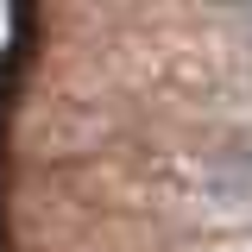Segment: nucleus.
<instances>
[{"label": "nucleus", "instance_id": "obj_3", "mask_svg": "<svg viewBox=\"0 0 252 252\" xmlns=\"http://www.w3.org/2000/svg\"><path fill=\"white\" fill-rule=\"evenodd\" d=\"M246 252H252V233H246Z\"/></svg>", "mask_w": 252, "mask_h": 252}, {"label": "nucleus", "instance_id": "obj_2", "mask_svg": "<svg viewBox=\"0 0 252 252\" xmlns=\"http://www.w3.org/2000/svg\"><path fill=\"white\" fill-rule=\"evenodd\" d=\"M246 57H252V38H246Z\"/></svg>", "mask_w": 252, "mask_h": 252}, {"label": "nucleus", "instance_id": "obj_1", "mask_svg": "<svg viewBox=\"0 0 252 252\" xmlns=\"http://www.w3.org/2000/svg\"><path fill=\"white\" fill-rule=\"evenodd\" d=\"M227 6H233V13H246V19H252V0H227Z\"/></svg>", "mask_w": 252, "mask_h": 252}]
</instances>
